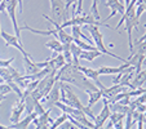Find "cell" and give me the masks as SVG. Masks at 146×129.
Listing matches in <instances>:
<instances>
[{"instance_id":"5b68a950","label":"cell","mask_w":146,"mask_h":129,"mask_svg":"<svg viewBox=\"0 0 146 129\" xmlns=\"http://www.w3.org/2000/svg\"><path fill=\"white\" fill-rule=\"evenodd\" d=\"M0 36L5 40V47H13L22 53L23 57H29V53L23 49L22 43H21V40H19L16 35H11V34L5 32V31H1V32H0Z\"/></svg>"},{"instance_id":"4dcf8cb0","label":"cell","mask_w":146,"mask_h":129,"mask_svg":"<svg viewBox=\"0 0 146 129\" xmlns=\"http://www.w3.org/2000/svg\"><path fill=\"white\" fill-rule=\"evenodd\" d=\"M145 106H146V103H145ZM143 115H146V111H145V114H143Z\"/></svg>"},{"instance_id":"d4e9b609","label":"cell","mask_w":146,"mask_h":129,"mask_svg":"<svg viewBox=\"0 0 146 129\" xmlns=\"http://www.w3.org/2000/svg\"><path fill=\"white\" fill-rule=\"evenodd\" d=\"M60 128H61V129H79L76 125H74V124H72V123H70L69 120H67L66 123H64V124H62V125H61Z\"/></svg>"},{"instance_id":"1f68e13d","label":"cell","mask_w":146,"mask_h":129,"mask_svg":"<svg viewBox=\"0 0 146 129\" xmlns=\"http://www.w3.org/2000/svg\"><path fill=\"white\" fill-rule=\"evenodd\" d=\"M0 32H1V30H0Z\"/></svg>"},{"instance_id":"8992f818","label":"cell","mask_w":146,"mask_h":129,"mask_svg":"<svg viewBox=\"0 0 146 129\" xmlns=\"http://www.w3.org/2000/svg\"><path fill=\"white\" fill-rule=\"evenodd\" d=\"M60 99H61V83L56 81L54 85H53V88L50 89V92L40 102H47V106L49 108H52L57 102H60Z\"/></svg>"},{"instance_id":"8fae6325","label":"cell","mask_w":146,"mask_h":129,"mask_svg":"<svg viewBox=\"0 0 146 129\" xmlns=\"http://www.w3.org/2000/svg\"><path fill=\"white\" fill-rule=\"evenodd\" d=\"M124 89H125V87H123L121 84H114L113 87H110V88H105L104 91H101L102 92V99H106V101L109 102L114 96L124 92Z\"/></svg>"},{"instance_id":"4316f807","label":"cell","mask_w":146,"mask_h":129,"mask_svg":"<svg viewBox=\"0 0 146 129\" xmlns=\"http://www.w3.org/2000/svg\"><path fill=\"white\" fill-rule=\"evenodd\" d=\"M143 26H145V27H146V23H143ZM145 40H146V31H145V34H143V35L141 36V38L138 39L137 41H136V45H137V44H140V43H142V41H145Z\"/></svg>"},{"instance_id":"9a60e30c","label":"cell","mask_w":146,"mask_h":129,"mask_svg":"<svg viewBox=\"0 0 146 129\" xmlns=\"http://www.w3.org/2000/svg\"><path fill=\"white\" fill-rule=\"evenodd\" d=\"M102 53L100 52L98 49H93V50H82V53H80L79 56V60H86V61H89V62H92V61H94L96 58L101 57Z\"/></svg>"},{"instance_id":"ba28073f","label":"cell","mask_w":146,"mask_h":129,"mask_svg":"<svg viewBox=\"0 0 146 129\" xmlns=\"http://www.w3.org/2000/svg\"><path fill=\"white\" fill-rule=\"evenodd\" d=\"M105 5L108 7V8H110L111 13L108 16V18L104 21V23H106L109 21V19H111L115 14H121L123 16L124 12H125V5H124V3H121L120 0H108L105 3Z\"/></svg>"},{"instance_id":"603a6c76","label":"cell","mask_w":146,"mask_h":129,"mask_svg":"<svg viewBox=\"0 0 146 129\" xmlns=\"http://www.w3.org/2000/svg\"><path fill=\"white\" fill-rule=\"evenodd\" d=\"M82 28H80V26H72L71 27V36L74 39H82Z\"/></svg>"},{"instance_id":"7a4b0ae2","label":"cell","mask_w":146,"mask_h":129,"mask_svg":"<svg viewBox=\"0 0 146 129\" xmlns=\"http://www.w3.org/2000/svg\"><path fill=\"white\" fill-rule=\"evenodd\" d=\"M61 83V81H60ZM60 102L67 105L70 107H74V108H78V110L83 111V103L80 102V99L78 98V96L72 92L70 84H66V83H61V99Z\"/></svg>"},{"instance_id":"5bb4252c","label":"cell","mask_w":146,"mask_h":129,"mask_svg":"<svg viewBox=\"0 0 146 129\" xmlns=\"http://www.w3.org/2000/svg\"><path fill=\"white\" fill-rule=\"evenodd\" d=\"M135 79L131 81V89H137V88H142V85L146 83V69L141 70L138 74L133 75Z\"/></svg>"},{"instance_id":"277c9868","label":"cell","mask_w":146,"mask_h":129,"mask_svg":"<svg viewBox=\"0 0 146 129\" xmlns=\"http://www.w3.org/2000/svg\"><path fill=\"white\" fill-rule=\"evenodd\" d=\"M17 8H18V3H17V0H11L8 1L7 4V13H8L9 18L12 21V25H13V28H14V34L16 36L21 40V28H19L18 23H17Z\"/></svg>"},{"instance_id":"30bf717a","label":"cell","mask_w":146,"mask_h":129,"mask_svg":"<svg viewBox=\"0 0 146 129\" xmlns=\"http://www.w3.org/2000/svg\"><path fill=\"white\" fill-rule=\"evenodd\" d=\"M129 66H132V65H131V62L128 61V62L123 63V65H121V66H119V67L101 66L100 69H97V71H98L100 75H118V74H120V72H123L125 69H128Z\"/></svg>"},{"instance_id":"f1b7e54d","label":"cell","mask_w":146,"mask_h":129,"mask_svg":"<svg viewBox=\"0 0 146 129\" xmlns=\"http://www.w3.org/2000/svg\"><path fill=\"white\" fill-rule=\"evenodd\" d=\"M5 97H7L5 94H0V103H1V101H3V99L5 98Z\"/></svg>"},{"instance_id":"2e32d148","label":"cell","mask_w":146,"mask_h":129,"mask_svg":"<svg viewBox=\"0 0 146 129\" xmlns=\"http://www.w3.org/2000/svg\"><path fill=\"white\" fill-rule=\"evenodd\" d=\"M23 63H25V70L27 75L38 74L40 71V69L35 65V62H33V60H30V57H23Z\"/></svg>"},{"instance_id":"4fadbf2b","label":"cell","mask_w":146,"mask_h":129,"mask_svg":"<svg viewBox=\"0 0 146 129\" xmlns=\"http://www.w3.org/2000/svg\"><path fill=\"white\" fill-rule=\"evenodd\" d=\"M36 116H39L36 112H31V114H29V115L26 116L25 119L19 120L18 123L12 124V125L9 126V128H11V129H27L29 126H30V124L34 121V119L36 118Z\"/></svg>"},{"instance_id":"ffe728a7","label":"cell","mask_w":146,"mask_h":129,"mask_svg":"<svg viewBox=\"0 0 146 129\" xmlns=\"http://www.w3.org/2000/svg\"><path fill=\"white\" fill-rule=\"evenodd\" d=\"M67 120H69V115H67V114H65V112H62V115L58 116V118L56 119L52 124H50L49 129H58L64 123H66Z\"/></svg>"},{"instance_id":"ac0fdd59","label":"cell","mask_w":146,"mask_h":129,"mask_svg":"<svg viewBox=\"0 0 146 129\" xmlns=\"http://www.w3.org/2000/svg\"><path fill=\"white\" fill-rule=\"evenodd\" d=\"M45 45H47V48H49L53 53H62V50H64V47L61 44V41L57 40V39L48 40L47 43H45Z\"/></svg>"},{"instance_id":"e0dca14e","label":"cell","mask_w":146,"mask_h":129,"mask_svg":"<svg viewBox=\"0 0 146 129\" xmlns=\"http://www.w3.org/2000/svg\"><path fill=\"white\" fill-rule=\"evenodd\" d=\"M87 94H88V106L87 107H89V108H92V107H93L94 105L100 101V99H102V92L101 91L88 92Z\"/></svg>"},{"instance_id":"cb8c5ba5","label":"cell","mask_w":146,"mask_h":129,"mask_svg":"<svg viewBox=\"0 0 146 129\" xmlns=\"http://www.w3.org/2000/svg\"><path fill=\"white\" fill-rule=\"evenodd\" d=\"M13 61H14V57L9 58V60H0V67H9Z\"/></svg>"},{"instance_id":"7c38bea8","label":"cell","mask_w":146,"mask_h":129,"mask_svg":"<svg viewBox=\"0 0 146 129\" xmlns=\"http://www.w3.org/2000/svg\"><path fill=\"white\" fill-rule=\"evenodd\" d=\"M25 111V102L22 99H19L16 105L13 106L12 108V114H11V123L12 124H16L21 120V115L23 114Z\"/></svg>"},{"instance_id":"3957f363","label":"cell","mask_w":146,"mask_h":129,"mask_svg":"<svg viewBox=\"0 0 146 129\" xmlns=\"http://www.w3.org/2000/svg\"><path fill=\"white\" fill-rule=\"evenodd\" d=\"M50 1V9H52V16L56 22H65L67 21V13L65 1L62 0H49Z\"/></svg>"},{"instance_id":"f546056e","label":"cell","mask_w":146,"mask_h":129,"mask_svg":"<svg viewBox=\"0 0 146 129\" xmlns=\"http://www.w3.org/2000/svg\"><path fill=\"white\" fill-rule=\"evenodd\" d=\"M3 1H4V0H0V3H3Z\"/></svg>"},{"instance_id":"7402d4cb","label":"cell","mask_w":146,"mask_h":129,"mask_svg":"<svg viewBox=\"0 0 146 129\" xmlns=\"http://www.w3.org/2000/svg\"><path fill=\"white\" fill-rule=\"evenodd\" d=\"M124 114H119V112H111V115H110V123L113 124H115V123H118V121H120V120H124Z\"/></svg>"},{"instance_id":"83f0119b","label":"cell","mask_w":146,"mask_h":129,"mask_svg":"<svg viewBox=\"0 0 146 129\" xmlns=\"http://www.w3.org/2000/svg\"><path fill=\"white\" fill-rule=\"evenodd\" d=\"M136 125H137V129H143V119H140Z\"/></svg>"},{"instance_id":"44dd1931","label":"cell","mask_w":146,"mask_h":129,"mask_svg":"<svg viewBox=\"0 0 146 129\" xmlns=\"http://www.w3.org/2000/svg\"><path fill=\"white\" fill-rule=\"evenodd\" d=\"M97 5H98V0H93L92 7H91V12H89V13L94 17L96 21H100V13H98V8H97Z\"/></svg>"},{"instance_id":"6da1fadb","label":"cell","mask_w":146,"mask_h":129,"mask_svg":"<svg viewBox=\"0 0 146 129\" xmlns=\"http://www.w3.org/2000/svg\"><path fill=\"white\" fill-rule=\"evenodd\" d=\"M84 28H87V30H88V32L92 35V38H93V40H94V44H96V48L102 53V54H108V56H110V57L115 58V60L121 61L123 63L128 62V60H124V58L119 57L118 54H114V53H111L110 50H109L108 48L105 47V43H104V34H102L101 31H100L98 26L84 25Z\"/></svg>"},{"instance_id":"484cf974","label":"cell","mask_w":146,"mask_h":129,"mask_svg":"<svg viewBox=\"0 0 146 129\" xmlns=\"http://www.w3.org/2000/svg\"><path fill=\"white\" fill-rule=\"evenodd\" d=\"M124 125H125V124H124V120H120V121L114 124V129H125Z\"/></svg>"},{"instance_id":"d6986e66","label":"cell","mask_w":146,"mask_h":129,"mask_svg":"<svg viewBox=\"0 0 146 129\" xmlns=\"http://www.w3.org/2000/svg\"><path fill=\"white\" fill-rule=\"evenodd\" d=\"M110 106V110L111 112H119V114H124V115H127L129 114V107L128 106H124V105L119 103V102H115V103H109Z\"/></svg>"},{"instance_id":"9c48e42d","label":"cell","mask_w":146,"mask_h":129,"mask_svg":"<svg viewBox=\"0 0 146 129\" xmlns=\"http://www.w3.org/2000/svg\"><path fill=\"white\" fill-rule=\"evenodd\" d=\"M78 69H79L80 72H83V74L86 75V77H88L89 80H92V81L96 84V87L100 89V91H104V89L106 88L105 85L102 84L101 81H100V74L97 70H93V69H89V67H83V66H78Z\"/></svg>"},{"instance_id":"52a82bcc","label":"cell","mask_w":146,"mask_h":129,"mask_svg":"<svg viewBox=\"0 0 146 129\" xmlns=\"http://www.w3.org/2000/svg\"><path fill=\"white\" fill-rule=\"evenodd\" d=\"M111 115V110H110V106H109V102L106 99H104V108L101 110V112L98 114V116H96L94 119V129H102L104 124L109 120Z\"/></svg>"}]
</instances>
